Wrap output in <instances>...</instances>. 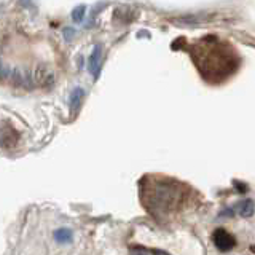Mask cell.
<instances>
[{"mask_svg":"<svg viewBox=\"0 0 255 255\" xmlns=\"http://www.w3.org/2000/svg\"><path fill=\"white\" fill-rule=\"evenodd\" d=\"M187 183L164 175H145L140 180V199L143 207L159 222L171 220L193 198Z\"/></svg>","mask_w":255,"mask_h":255,"instance_id":"obj_1","label":"cell"},{"mask_svg":"<svg viewBox=\"0 0 255 255\" xmlns=\"http://www.w3.org/2000/svg\"><path fill=\"white\" fill-rule=\"evenodd\" d=\"M191 56L199 74L206 82L211 83L225 82L238 69V56L235 50L215 37H204L195 45Z\"/></svg>","mask_w":255,"mask_h":255,"instance_id":"obj_2","label":"cell"},{"mask_svg":"<svg viewBox=\"0 0 255 255\" xmlns=\"http://www.w3.org/2000/svg\"><path fill=\"white\" fill-rule=\"evenodd\" d=\"M212 239H214V244L217 246L222 252L231 251L235 247V244H236L235 238L231 236L227 230H223V228H217V230H215Z\"/></svg>","mask_w":255,"mask_h":255,"instance_id":"obj_3","label":"cell"},{"mask_svg":"<svg viewBox=\"0 0 255 255\" xmlns=\"http://www.w3.org/2000/svg\"><path fill=\"white\" fill-rule=\"evenodd\" d=\"M99 69H101V46L98 45V46H94L93 54L90 58V72L94 77H98Z\"/></svg>","mask_w":255,"mask_h":255,"instance_id":"obj_4","label":"cell"},{"mask_svg":"<svg viewBox=\"0 0 255 255\" xmlns=\"http://www.w3.org/2000/svg\"><path fill=\"white\" fill-rule=\"evenodd\" d=\"M74 235H72V231L69 228H59L54 231V239L61 244H66V243H70Z\"/></svg>","mask_w":255,"mask_h":255,"instance_id":"obj_5","label":"cell"},{"mask_svg":"<svg viewBox=\"0 0 255 255\" xmlns=\"http://www.w3.org/2000/svg\"><path fill=\"white\" fill-rule=\"evenodd\" d=\"M83 94H85V91L82 90V88H75V90L72 91V94H70V110L72 112H75L80 107V102H82Z\"/></svg>","mask_w":255,"mask_h":255,"instance_id":"obj_6","label":"cell"},{"mask_svg":"<svg viewBox=\"0 0 255 255\" xmlns=\"http://www.w3.org/2000/svg\"><path fill=\"white\" fill-rule=\"evenodd\" d=\"M239 206H241L239 207V214H241V217H251V215L254 214V201H251V199H246V201H243Z\"/></svg>","mask_w":255,"mask_h":255,"instance_id":"obj_7","label":"cell"},{"mask_svg":"<svg viewBox=\"0 0 255 255\" xmlns=\"http://www.w3.org/2000/svg\"><path fill=\"white\" fill-rule=\"evenodd\" d=\"M83 11H85V6H80V8H77V10L74 11V19L75 21H80L83 18Z\"/></svg>","mask_w":255,"mask_h":255,"instance_id":"obj_8","label":"cell"},{"mask_svg":"<svg viewBox=\"0 0 255 255\" xmlns=\"http://www.w3.org/2000/svg\"><path fill=\"white\" fill-rule=\"evenodd\" d=\"M131 255H150L147 251L143 249H137V247H134V249H131Z\"/></svg>","mask_w":255,"mask_h":255,"instance_id":"obj_9","label":"cell"},{"mask_svg":"<svg viewBox=\"0 0 255 255\" xmlns=\"http://www.w3.org/2000/svg\"><path fill=\"white\" fill-rule=\"evenodd\" d=\"M151 252H153V255H171L169 252H166V251H163V249H153Z\"/></svg>","mask_w":255,"mask_h":255,"instance_id":"obj_10","label":"cell"}]
</instances>
